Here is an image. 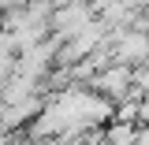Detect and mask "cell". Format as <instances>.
I'll list each match as a JSON object with an SVG mask.
<instances>
[{
	"label": "cell",
	"instance_id": "6da1fadb",
	"mask_svg": "<svg viewBox=\"0 0 149 145\" xmlns=\"http://www.w3.org/2000/svg\"><path fill=\"white\" fill-rule=\"evenodd\" d=\"M112 52H116L119 63H130V67L149 63V30H146V26L112 30Z\"/></svg>",
	"mask_w": 149,
	"mask_h": 145
},
{
	"label": "cell",
	"instance_id": "5b68a950",
	"mask_svg": "<svg viewBox=\"0 0 149 145\" xmlns=\"http://www.w3.org/2000/svg\"><path fill=\"white\" fill-rule=\"evenodd\" d=\"M104 138H108V142H134V138H138V130L130 127L127 119H116V123L104 130Z\"/></svg>",
	"mask_w": 149,
	"mask_h": 145
},
{
	"label": "cell",
	"instance_id": "277c9868",
	"mask_svg": "<svg viewBox=\"0 0 149 145\" xmlns=\"http://www.w3.org/2000/svg\"><path fill=\"white\" fill-rule=\"evenodd\" d=\"M45 108V101L41 97H26V101H15V104H0V130H19L30 115H37V112Z\"/></svg>",
	"mask_w": 149,
	"mask_h": 145
},
{
	"label": "cell",
	"instance_id": "3957f363",
	"mask_svg": "<svg viewBox=\"0 0 149 145\" xmlns=\"http://www.w3.org/2000/svg\"><path fill=\"white\" fill-rule=\"evenodd\" d=\"M90 19H97L93 0H71V4H63V8H56V11H52V34H60L63 41H67V37L78 34Z\"/></svg>",
	"mask_w": 149,
	"mask_h": 145
},
{
	"label": "cell",
	"instance_id": "7a4b0ae2",
	"mask_svg": "<svg viewBox=\"0 0 149 145\" xmlns=\"http://www.w3.org/2000/svg\"><path fill=\"white\" fill-rule=\"evenodd\" d=\"M86 86H93L97 93H104V97H112V101L119 104V101H127L130 89H134V67L116 60V63H108V67H101Z\"/></svg>",
	"mask_w": 149,
	"mask_h": 145
}]
</instances>
